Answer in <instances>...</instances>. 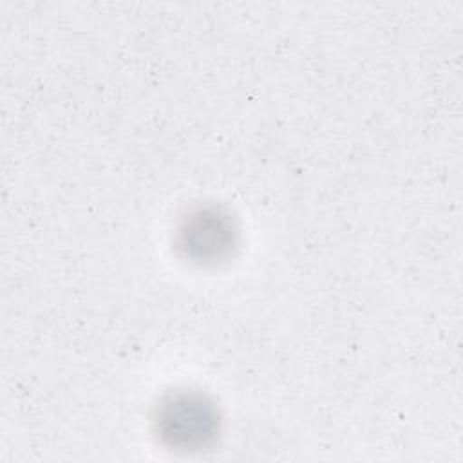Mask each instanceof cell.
Returning a JSON list of instances; mask_svg holds the SVG:
<instances>
[{
  "instance_id": "6da1fadb",
  "label": "cell",
  "mask_w": 463,
  "mask_h": 463,
  "mask_svg": "<svg viewBox=\"0 0 463 463\" xmlns=\"http://www.w3.org/2000/svg\"><path fill=\"white\" fill-rule=\"evenodd\" d=\"M159 427L172 445L195 447L215 430V411L199 394H174L159 411Z\"/></svg>"
},
{
  "instance_id": "7a4b0ae2",
  "label": "cell",
  "mask_w": 463,
  "mask_h": 463,
  "mask_svg": "<svg viewBox=\"0 0 463 463\" xmlns=\"http://www.w3.org/2000/svg\"><path fill=\"white\" fill-rule=\"evenodd\" d=\"M233 235L228 215L215 208H201L183 221L179 246L194 260H215L230 251Z\"/></svg>"
}]
</instances>
